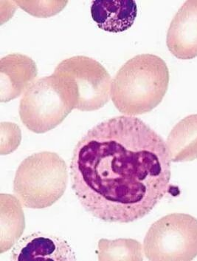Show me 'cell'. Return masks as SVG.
<instances>
[{"instance_id":"cell-2","label":"cell","mask_w":197,"mask_h":261,"mask_svg":"<svg viewBox=\"0 0 197 261\" xmlns=\"http://www.w3.org/2000/svg\"><path fill=\"white\" fill-rule=\"evenodd\" d=\"M168 83L166 63L153 54H140L118 70L111 85V98L126 116L144 114L160 104Z\"/></svg>"},{"instance_id":"cell-13","label":"cell","mask_w":197,"mask_h":261,"mask_svg":"<svg viewBox=\"0 0 197 261\" xmlns=\"http://www.w3.org/2000/svg\"><path fill=\"white\" fill-rule=\"evenodd\" d=\"M98 260H143V246L134 239H101L98 244Z\"/></svg>"},{"instance_id":"cell-12","label":"cell","mask_w":197,"mask_h":261,"mask_svg":"<svg viewBox=\"0 0 197 261\" xmlns=\"http://www.w3.org/2000/svg\"><path fill=\"white\" fill-rule=\"evenodd\" d=\"M166 145L172 162L197 159V114L187 116L176 124L168 135Z\"/></svg>"},{"instance_id":"cell-11","label":"cell","mask_w":197,"mask_h":261,"mask_svg":"<svg viewBox=\"0 0 197 261\" xmlns=\"http://www.w3.org/2000/svg\"><path fill=\"white\" fill-rule=\"evenodd\" d=\"M22 205L14 195L3 193L0 196L1 254L7 252L17 244L24 232L25 220Z\"/></svg>"},{"instance_id":"cell-10","label":"cell","mask_w":197,"mask_h":261,"mask_svg":"<svg viewBox=\"0 0 197 261\" xmlns=\"http://www.w3.org/2000/svg\"><path fill=\"white\" fill-rule=\"evenodd\" d=\"M93 20L101 30L120 33L130 29L137 15V6L129 0H95L91 6Z\"/></svg>"},{"instance_id":"cell-9","label":"cell","mask_w":197,"mask_h":261,"mask_svg":"<svg viewBox=\"0 0 197 261\" xmlns=\"http://www.w3.org/2000/svg\"><path fill=\"white\" fill-rule=\"evenodd\" d=\"M12 260H75L73 249L66 240L52 234L35 232L19 241Z\"/></svg>"},{"instance_id":"cell-7","label":"cell","mask_w":197,"mask_h":261,"mask_svg":"<svg viewBox=\"0 0 197 261\" xmlns=\"http://www.w3.org/2000/svg\"><path fill=\"white\" fill-rule=\"evenodd\" d=\"M166 44L169 51L180 60L197 57V1H187L172 19Z\"/></svg>"},{"instance_id":"cell-5","label":"cell","mask_w":197,"mask_h":261,"mask_svg":"<svg viewBox=\"0 0 197 261\" xmlns=\"http://www.w3.org/2000/svg\"><path fill=\"white\" fill-rule=\"evenodd\" d=\"M144 251L152 261H190L197 256V219L174 213L162 217L149 228Z\"/></svg>"},{"instance_id":"cell-4","label":"cell","mask_w":197,"mask_h":261,"mask_svg":"<svg viewBox=\"0 0 197 261\" xmlns=\"http://www.w3.org/2000/svg\"><path fill=\"white\" fill-rule=\"evenodd\" d=\"M75 108L73 93L52 74L36 80L23 93L19 116L29 130L44 134L62 124Z\"/></svg>"},{"instance_id":"cell-3","label":"cell","mask_w":197,"mask_h":261,"mask_svg":"<svg viewBox=\"0 0 197 261\" xmlns=\"http://www.w3.org/2000/svg\"><path fill=\"white\" fill-rule=\"evenodd\" d=\"M68 182L65 161L55 152H38L20 164L14 180V193L30 209L50 207L65 194Z\"/></svg>"},{"instance_id":"cell-14","label":"cell","mask_w":197,"mask_h":261,"mask_svg":"<svg viewBox=\"0 0 197 261\" xmlns=\"http://www.w3.org/2000/svg\"><path fill=\"white\" fill-rule=\"evenodd\" d=\"M22 139L19 127L14 123H1V154L7 155L16 150Z\"/></svg>"},{"instance_id":"cell-6","label":"cell","mask_w":197,"mask_h":261,"mask_svg":"<svg viewBox=\"0 0 197 261\" xmlns=\"http://www.w3.org/2000/svg\"><path fill=\"white\" fill-rule=\"evenodd\" d=\"M73 93L80 111H94L111 98V75L101 63L85 56L61 62L53 73Z\"/></svg>"},{"instance_id":"cell-1","label":"cell","mask_w":197,"mask_h":261,"mask_svg":"<svg viewBox=\"0 0 197 261\" xmlns=\"http://www.w3.org/2000/svg\"><path fill=\"white\" fill-rule=\"evenodd\" d=\"M171 161L166 143L142 120L111 118L90 129L75 146L72 188L95 218L133 222L149 214L168 193Z\"/></svg>"},{"instance_id":"cell-8","label":"cell","mask_w":197,"mask_h":261,"mask_svg":"<svg viewBox=\"0 0 197 261\" xmlns=\"http://www.w3.org/2000/svg\"><path fill=\"white\" fill-rule=\"evenodd\" d=\"M38 73L35 62L20 54H9L0 60L1 102L19 97L36 81Z\"/></svg>"}]
</instances>
